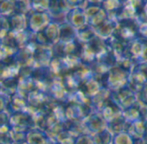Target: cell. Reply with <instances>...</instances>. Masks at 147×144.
<instances>
[{
    "instance_id": "obj_9",
    "label": "cell",
    "mask_w": 147,
    "mask_h": 144,
    "mask_svg": "<svg viewBox=\"0 0 147 144\" xmlns=\"http://www.w3.org/2000/svg\"><path fill=\"white\" fill-rule=\"evenodd\" d=\"M9 103V99L8 95L5 93L0 92V112L5 111L6 110H8Z\"/></svg>"
},
{
    "instance_id": "obj_7",
    "label": "cell",
    "mask_w": 147,
    "mask_h": 144,
    "mask_svg": "<svg viewBox=\"0 0 147 144\" xmlns=\"http://www.w3.org/2000/svg\"><path fill=\"white\" fill-rule=\"evenodd\" d=\"M15 13L14 0H2L0 2V15L9 17Z\"/></svg>"
},
{
    "instance_id": "obj_1",
    "label": "cell",
    "mask_w": 147,
    "mask_h": 144,
    "mask_svg": "<svg viewBox=\"0 0 147 144\" xmlns=\"http://www.w3.org/2000/svg\"><path fill=\"white\" fill-rule=\"evenodd\" d=\"M51 22L52 16L48 11L36 12L31 10L27 15V29L33 34L42 31Z\"/></svg>"
},
{
    "instance_id": "obj_5",
    "label": "cell",
    "mask_w": 147,
    "mask_h": 144,
    "mask_svg": "<svg viewBox=\"0 0 147 144\" xmlns=\"http://www.w3.org/2000/svg\"><path fill=\"white\" fill-rule=\"evenodd\" d=\"M42 32L49 43L55 42V40L59 36V29L57 23L53 22H49L48 25L42 30Z\"/></svg>"
},
{
    "instance_id": "obj_10",
    "label": "cell",
    "mask_w": 147,
    "mask_h": 144,
    "mask_svg": "<svg viewBox=\"0 0 147 144\" xmlns=\"http://www.w3.org/2000/svg\"><path fill=\"white\" fill-rule=\"evenodd\" d=\"M2 90H3V86H2V82H0V92Z\"/></svg>"
},
{
    "instance_id": "obj_2",
    "label": "cell",
    "mask_w": 147,
    "mask_h": 144,
    "mask_svg": "<svg viewBox=\"0 0 147 144\" xmlns=\"http://www.w3.org/2000/svg\"><path fill=\"white\" fill-rule=\"evenodd\" d=\"M32 118L27 112H23L22 111L13 112L9 118V124L13 127L16 126V128L20 129H26L27 126L30 125L32 123Z\"/></svg>"
},
{
    "instance_id": "obj_8",
    "label": "cell",
    "mask_w": 147,
    "mask_h": 144,
    "mask_svg": "<svg viewBox=\"0 0 147 144\" xmlns=\"http://www.w3.org/2000/svg\"><path fill=\"white\" fill-rule=\"evenodd\" d=\"M15 12L28 15L31 11L29 0H14Z\"/></svg>"
},
{
    "instance_id": "obj_11",
    "label": "cell",
    "mask_w": 147,
    "mask_h": 144,
    "mask_svg": "<svg viewBox=\"0 0 147 144\" xmlns=\"http://www.w3.org/2000/svg\"><path fill=\"white\" fill-rule=\"evenodd\" d=\"M0 46H1V41H0Z\"/></svg>"
},
{
    "instance_id": "obj_3",
    "label": "cell",
    "mask_w": 147,
    "mask_h": 144,
    "mask_svg": "<svg viewBox=\"0 0 147 144\" xmlns=\"http://www.w3.org/2000/svg\"><path fill=\"white\" fill-rule=\"evenodd\" d=\"M9 22V29L13 32L22 31L27 29V15L20 13H13L8 17Z\"/></svg>"
},
{
    "instance_id": "obj_4",
    "label": "cell",
    "mask_w": 147,
    "mask_h": 144,
    "mask_svg": "<svg viewBox=\"0 0 147 144\" xmlns=\"http://www.w3.org/2000/svg\"><path fill=\"white\" fill-rule=\"evenodd\" d=\"M28 144H48V137L40 130H31L26 134Z\"/></svg>"
},
{
    "instance_id": "obj_6",
    "label": "cell",
    "mask_w": 147,
    "mask_h": 144,
    "mask_svg": "<svg viewBox=\"0 0 147 144\" xmlns=\"http://www.w3.org/2000/svg\"><path fill=\"white\" fill-rule=\"evenodd\" d=\"M31 10L36 12H46L49 10L50 0H29Z\"/></svg>"
}]
</instances>
